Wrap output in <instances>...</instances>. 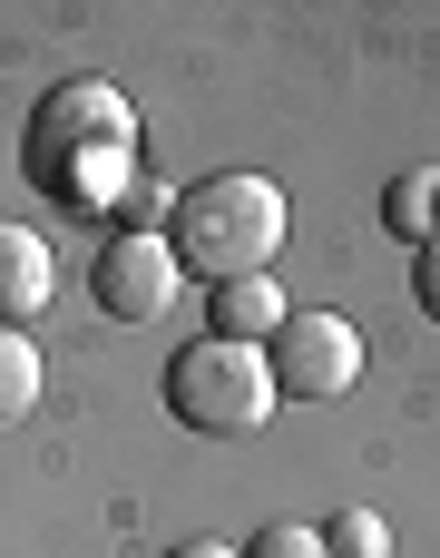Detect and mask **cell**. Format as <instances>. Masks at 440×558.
<instances>
[{
  "mask_svg": "<svg viewBox=\"0 0 440 558\" xmlns=\"http://www.w3.org/2000/svg\"><path fill=\"white\" fill-rule=\"evenodd\" d=\"M274 245H284V186L255 167H216L167 206V255L196 284H245L274 265Z\"/></svg>",
  "mask_w": 440,
  "mask_h": 558,
  "instance_id": "6da1fadb",
  "label": "cell"
},
{
  "mask_svg": "<svg viewBox=\"0 0 440 558\" xmlns=\"http://www.w3.org/2000/svg\"><path fill=\"white\" fill-rule=\"evenodd\" d=\"M284 314H294V304H284L265 275H245V284H216V294H206V333H216V343H255V353H265Z\"/></svg>",
  "mask_w": 440,
  "mask_h": 558,
  "instance_id": "52a82bcc",
  "label": "cell"
},
{
  "mask_svg": "<svg viewBox=\"0 0 440 558\" xmlns=\"http://www.w3.org/2000/svg\"><path fill=\"white\" fill-rule=\"evenodd\" d=\"M49 284H59L49 245H39L29 226H0V324H10V333H29V314L49 304Z\"/></svg>",
  "mask_w": 440,
  "mask_h": 558,
  "instance_id": "8992f818",
  "label": "cell"
},
{
  "mask_svg": "<svg viewBox=\"0 0 440 558\" xmlns=\"http://www.w3.org/2000/svg\"><path fill=\"white\" fill-rule=\"evenodd\" d=\"M127 157H137V118H127V98L108 78H59L39 98V118H29V177L49 196L108 206L118 177H127Z\"/></svg>",
  "mask_w": 440,
  "mask_h": 558,
  "instance_id": "7a4b0ae2",
  "label": "cell"
},
{
  "mask_svg": "<svg viewBox=\"0 0 440 558\" xmlns=\"http://www.w3.org/2000/svg\"><path fill=\"white\" fill-rule=\"evenodd\" d=\"M167 558H235V549H216V539H186V549H167Z\"/></svg>",
  "mask_w": 440,
  "mask_h": 558,
  "instance_id": "4fadbf2b",
  "label": "cell"
},
{
  "mask_svg": "<svg viewBox=\"0 0 440 558\" xmlns=\"http://www.w3.org/2000/svg\"><path fill=\"white\" fill-rule=\"evenodd\" d=\"M235 558H323V530H304V520H265Z\"/></svg>",
  "mask_w": 440,
  "mask_h": 558,
  "instance_id": "8fae6325",
  "label": "cell"
},
{
  "mask_svg": "<svg viewBox=\"0 0 440 558\" xmlns=\"http://www.w3.org/2000/svg\"><path fill=\"white\" fill-rule=\"evenodd\" d=\"M29 402H39V343L0 324V432L29 422Z\"/></svg>",
  "mask_w": 440,
  "mask_h": 558,
  "instance_id": "9c48e42d",
  "label": "cell"
},
{
  "mask_svg": "<svg viewBox=\"0 0 440 558\" xmlns=\"http://www.w3.org/2000/svg\"><path fill=\"white\" fill-rule=\"evenodd\" d=\"M265 373H274V392H294V402H343L353 383H363V333L343 324V314H284L274 324V343H265Z\"/></svg>",
  "mask_w": 440,
  "mask_h": 558,
  "instance_id": "277c9868",
  "label": "cell"
},
{
  "mask_svg": "<svg viewBox=\"0 0 440 558\" xmlns=\"http://www.w3.org/2000/svg\"><path fill=\"white\" fill-rule=\"evenodd\" d=\"M412 294H421V314L440 324V235L421 245V255H412Z\"/></svg>",
  "mask_w": 440,
  "mask_h": 558,
  "instance_id": "7c38bea8",
  "label": "cell"
},
{
  "mask_svg": "<svg viewBox=\"0 0 440 558\" xmlns=\"http://www.w3.org/2000/svg\"><path fill=\"white\" fill-rule=\"evenodd\" d=\"M323 558H392V530L372 510H343V520H323Z\"/></svg>",
  "mask_w": 440,
  "mask_h": 558,
  "instance_id": "30bf717a",
  "label": "cell"
},
{
  "mask_svg": "<svg viewBox=\"0 0 440 558\" xmlns=\"http://www.w3.org/2000/svg\"><path fill=\"white\" fill-rule=\"evenodd\" d=\"M176 255H167V235L157 226H118L108 245H98V265H88V294H98V314L108 324H157L167 304H176Z\"/></svg>",
  "mask_w": 440,
  "mask_h": 558,
  "instance_id": "5b68a950",
  "label": "cell"
},
{
  "mask_svg": "<svg viewBox=\"0 0 440 558\" xmlns=\"http://www.w3.org/2000/svg\"><path fill=\"white\" fill-rule=\"evenodd\" d=\"M382 216H392V235H421V245H431V235H440V177H431V167L392 177V186H382Z\"/></svg>",
  "mask_w": 440,
  "mask_h": 558,
  "instance_id": "ba28073f",
  "label": "cell"
},
{
  "mask_svg": "<svg viewBox=\"0 0 440 558\" xmlns=\"http://www.w3.org/2000/svg\"><path fill=\"white\" fill-rule=\"evenodd\" d=\"M274 373H265V353L255 343H216V333H196L176 363H167V412L196 432V441H255L265 422H274Z\"/></svg>",
  "mask_w": 440,
  "mask_h": 558,
  "instance_id": "3957f363",
  "label": "cell"
}]
</instances>
